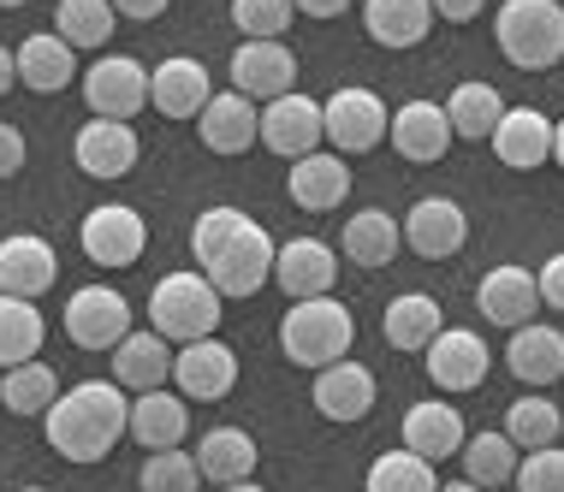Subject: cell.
Segmentation results:
<instances>
[{
    "label": "cell",
    "instance_id": "obj_1",
    "mask_svg": "<svg viewBox=\"0 0 564 492\" xmlns=\"http://www.w3.org/2000/svg\"><path fill=\"white\" fill-rule=\"evenodd\" d=\"M191 250L203 261V280L220 297H250L273 280V238L238 208H203L191 226Z\"/></svg>",
    "mask_w": 564,
    "mask_h": 492
},
{
    "label": "cell",
    "instance_id": "obj_2",
    "mask_svg": "<svg viewBox=\"0 0 564 492\" xmlns=\"http://www.w3.org/2000/svg\"><path fill=\"white\" fill-rule=\"evenodd\" d=\"M126 415H131V397L108 386V380H84V386L59 392L48 404V445L66 463H101L119 439H126Z\"/></svg>",
    "mask_w": 564,
    "mask_h": 492
},
{
    "label": "cell",
    "instance_id": "obj_3",
    "mask_svg": "<svg viewBox=\"0 0 564 492\" xmlns=\"http://www.w3.org/2000/svg\"><path fill=\"white\" fill-rule=\"evenodd\" d=\"M350 338H357V320H350V309L333 297H303L280 320V350L297 368H315V374H322L327 362H345Z\"/></svg>",
    "mask_w": 564,
    "mask_h": 492
},
{
    "label": "cell",
    "instance_id": "obj_4",
    "mask_svg": "<svg viewBox=\"0 0 564 492\" xmlns=\"http://www.w3.org/2000/svg\"><path fill=\"white\" fill-rule=\"evenodd\" d=\"M494 30H499V54L517 72H546L564 59V7L558 0H506Z\"/></svg>",
    "mask_w": 564,
    "mask_h": 492
},
{
    "label": "cell",
    "instance_id": "obj_5",
    "mask_svg": "<svg viewBox=\"0 0 564 492\" xmlns=\"http://www.w3.org/2000/svg\"><path fill=\"white\" fill-rule=\"evenodd\" d=\"M149 320H155V332L166 338V345L215 338V327H220V291L208 285L196 267L166 273V280L155 285V297H149Z\"/></svg>",
    "mask_w": 564,
    "mask_h": 492
},
{
    "label": "cell",
    "instance_id": "obj_6",
    "mask_svg": "<svg viewBox=\"0 0 564 492\" xmlns=\"http://www.w3.org/2000/svg\"><path fill=\"white\" fill-rule=\"evenodd\" d=\"M322 136L333 143V155H362L387 136V107H380L375 89L345 84L322 101Z\"/></svg>",
    "mask_w": 564,
    "mask_h": 492
},
{
    "label": "cell",
    "instance_id": "obj_7",
    "mask_svg": "<svg viewBox=\"0 0 564 492\" xmlns=\"http://www.w3.org/2000/svg\"><path fill=\"white\" fill-rule=\"evenodd\" d=\"M84 101L96 119H119L131 125V113L149 107V72L131 54H101L96 66H84Z\"/></svg>",
    "mask_w": 564,
    "mask_h": 492
},
{
    "label": "cell",
    "instance_id": "obj_8",
    "mask_svg": "<svg viewBox=\"0 0 564 492\" xmlns=\"http://www.w3.org/2000/svg\"><path fill=\"white\" fill-rule=\"evenodd\" d=\"M256 143H268L280 161H303L322 149V101L310 96H273L262 113H256Z\"/></svg>",
    "mask_w": 564,
    "mask_h": 492
},
{
    "label": "cell",
    "instance_id": "obj_9",
    "mask_svg": "<svg viewBox=\"0 0 564 492\" xmlns=\"http://www.w3.org/2000/svg\"><path fill=\"white\" fill-rule=\"evenodd\" d=\"M78 243H84V255L96 261V267H131V261L143 255V243H149V226H143V214H137V208L108 203V208H89L84 214Z\"/></svg>",
    "mask_w": 564,
    "mask_h": 492
},
{
    "label": "cell",
    "instance_id": "obj_10",
    "mask_svg": "<svg viewBox=\"0 0 564 492\" xmlns=\"http://www.w3.org/2000/svg\"><path fill=\"white\" fill-rule=\"evenodd\" d=\"M66 332H72V345H84V350H113L119 338L131 332V303L119 297L113 285H84V291H72V303H66Z\"/></svg>",
    "mask_w": 564,
    "mask_h": 492
},
{
    "label": "cell",
    "instance_id": "obj_11",
    "mask_svg": "<svg viewBox=\"0 0 564 492\" xmlns=\"http://www.w3.org/2000/svg\"><path fill=\"white\" fill-rule=\"evenodd\" d=\"M173 386H178V397H196V404H220V397L238 386L232 345H220V338H196V345L173 350Z\"/></svg>",
    "mask_w": 564,
    "mask_h": 492
},
{
    "label": "cell",
    "instance_id": "obj_12",
    "mask_svg": "<svg viewBox=\"0 0 564 492\" xmlns=\"http://www.w3.org/2000/svg\"><path fill=\"white\" fill-rule=\"evenodd\" d=\"M54 280H59V255L48 238H36V232L0 238V297L36 303L42 291H54Z\"/></svg>",
    "mask_w": 564,
    "mask_h": 492
},
{
    "label": "cell",
    "instance_id": "obj_13",
    "mask_svg": "<svg viewBox=\"0 0 564 492\" xmlns=\"http://www.w3.org/2000/svg\"><path fill=\"white\" fill-rule=\"evenodd\" d=\"M422 362H429V380L440 392H476L487 380V345L469 327H440L434 345L422 350Z\"/></svg>",
    "mask_w": 564,
    "mask_h": 492
},
{
    "label": "cell",
    "instance_id": "obj_14",
    "mask_svg": "<svg viewBox=\"0 0 564 492\" xmlns=\"http://www.w3.org/2000/svg\"><path fill=\"white\" fill-rule=\"evenodd\" d=\"M399 238H404V243H410V250H416L422 261H446V255L464 250L469 220H464V208H457L452 196H422V203L404 214Z\"/></svg>",
    "mask_w": 564,
    "mask_h": 492
},
{
    "label": "cell",
    "instance_id": "obj_15",
    "mask_svg": "<svg viewBox=\"0 0 564 492\" xmlns=\"http://www.w3.org/2000/svg\"><path fill=\"white\" fill-rule=\"evenodd\" d=\"M297 78V54L285 42H238L232 54V89L250 101H273V96H292Z\"/></svg>",
    "mask_w": 564,
    "mask_h": 492
},
{
    "label": "cell",
    "instance_id": "obj_16",
    "mask_svg": "<svg viewBox=\"0 0 564 492\" xmlns=\"http://www.w3.org/2000/svg\"><path fill=\"white\" fill-rule=\"evenodd\" d=\"M166 380H173V345H166V338L149 327V332H126L113 345V386L119 392H161Z\"/></svg>",
    "mask_w": 564,
    "mask_h": 492
},
{
    "label": "cell",
    "instance_id": "obj_17",
    "mask_svg": "<svg viewBox=\"0 0 564 492\" xmlns=\"http://www.w3.org/2000/svg\"><path fill=\"white\" fill-rule=\"evenodd\" d=\"M333 273H339V255L322 238H292L285 250H273V280H280V291L292 303L333 297Z\"/></svg>",
    "mask_w": 564,
    "mask_h": 492
},
{
    "label": "cell",
    "instance_id": "obj_18",
    "mask_svg": "<svg viewBox=\"0 0 564 492\" xmlns=\"http://www.w3.org/2000/svg\"><path fill=\"white\" fill-rule=\"evenodd\" d=\"M208 96H215L208 89V66L191 54H173L149 72V101H155L161 119H196L208 107Z\"/></svg>",
    "mask_w": 564,
    "mask_h": 492
},
{
    "label": "cell",
    "instance_id": "obj_19",
    "mask_svg": "<svg viewBox=\"0 0 564 492\" xmlns=\"http://www.w3.org/2000/svg\"><path fill=\"white\" fill-rule=\"evenodd\" d=\"M487 143H494V155L506 161V166H517V173H535V166L553 161V119L535 113V107H506Z\"/></svg>",
    "mask_w": 564,
    "mask_h": 492
},
{
    "label": "cell",
    "instance_id": "obj_20",
    "mask_svg": "<svg viewBox=\"0 0 564 492\" xmlns=\"http://www.w3.org/2000/svg\"><path fill=\"white\" fill-rule=\"evenodd\" d=\"M464 415L440 397H422V404L404 409V451L422 457V463H446V457L464 451Z\"/></svg>",
    "mask_w": 564,
    "mask_h": 492
},
{
    "label": "cell",
    "instance_id": "obj_21",
    "mask_svg": "<svg viewBox=\"0 0 564 492\" xmlns=\"http://www.w3.org/2000/svg\"><path fill=\"white\" fill-rule=\"evenodd\" d=\"M392 149L410 161V166H434L446 161V143H452V125H446V107L440 101H404L399 113H392Z\"/></svg>",
    "mask_w": 564,
    "mask_h": 492
},
{
    "label": "cell",
    "instance_id": "obj_22",
    "mask_svg": "<svg viewBox=\"0 0 564 492\" xmlns=\"http://www.w3.org/2000/svg\"><path fill=\"white\" fill-rule=\"evenodd\" d=\"M72 161H78L89 178H126L137 166V131L119 125V119H89V125L72 136Z\"/></svg>",
    "mask_w": 564,
    "mask_h": 492
},
{
    "label": "cell",
    "instance_id": "obj_23",
    "mask_svg": "<svg viewBox=\"0 0 564 492\" xmlns=\"http://www.w3.org/2000/svg\"><path fill=\"white\" fill-rule=\"evenodd\" d=\"M315 409L327 415V422H362V415L375 409V374L362 362H327L322 374H315Z\"/></svg>",
    "mask_w": 564,
    "mask_h": 492
},
{
    "label": "cell",
    "instance_id": "obj_24",
    "mask_svg": "<svg viewBox=\"0 0 564 492\" xmlns=\"http://www.w3.org/2000/svg\"><path fill=\"white\" fill-rule=\"evenodd\" d=\"M476 303H481V315L494 320V327H506V332L529 327V320H535V309H541L535 273H529V267H494V273L481 280Z\"/></svg>",
    "mask_w": 564,
    "mask_h": 492
},
{
    "label": "cell",
    "instance_id": "obj_25",
    "mask_svg": "<svg viewBox=\"0 0 564 492\" xmlns=\"http://www.w3.org/2000/svg\"><path fill=\"white\" fill-rule=\"evenodd\" d=\"M185 427H191V404H185V397H173V392L131 397L126 434L143 445V451H173V445H185Z\"/></svg>",
    "mask_w": 564,
    "mask_h": 492
},
{
    "label": "cell",
    "instance_id": "obj_26",
    "mask_svg": "<svg viewBox=\"0 0 564 492\" xmlns=\"http://www.w3.org/2000/svg\"><path fill=\"white\" fill-rule=\"evenodd\" d=\"M345 196H350V166L333 149H315V155L292 161V203L303 214H333Z\"/></svg>",
    "mask_w": 564,
    "mask_h": 492
},
{
    "label": "cell",
    "instance_id": "obj_27",
    "mask_svg": "<svg viewBox=\"0 0 564 492\" xmlns=\"http://www.w3.org/2000/svg\"><path fill=\"white\" fill-rule=\"evenodd\" d=\"M506 368L523 380V386H553V380L564 374V332L541 327V320L517 327L511 345H506Z\"/></svg>",
    "mask_w": 564,
    "mask_h": 492
},
{
    "label": "cell",
    "instance_id": "obj_28",
    "mask_svg": "<svg viewBox=\"0 0 564 492\" xmlns=\"http://www.w3.org/2000/svg\"><path fill=\"white\" fill-rule=\"evenodd\" d=\"M12 66H19V84L36 89V96H54V89H66L72 78H78V54L66 48L59 36H24L19 48H12Z\"/></svg>",
    "mask_w": 564,
    "mask_h": 492
},
{
    "label": "cell",
    "instance_id": "obj_29",
    "mask_svg": "<svg viewBox=\"0 0 564 492\" xmlns=\"http://www.w3.org/2000/svg\"><path fill=\"white\" fill-rule=\"evenodd\" d=\"M196 131L215 155H243L256 143V101L226 89V96H208V107L196 113Z\"/></svg>",
    "mask_w": 564,
    "mask_h": 492
},
{
    "label": "cell",
    "instance_id": "obj_30",
    "mask_svg": "<svg viewBox=\"0 0 564 492\" xmlns=\"http://www.w3.org/2000/svg\"><path fill=\"white\" fill-rule=\"evenodd\" d=\"M434 24L429 0H362V30L380 48H416Z\"/></svg>",
    "mask_w": 564,
    "mask_h": 492
},
{
    "label": "cell",
    "instance_id": "obj_31",
    "mask_svg": "<svg viewBox=\"0 0 564 492\" xmlns=\"http://www.w3.org/2000/svg\"><path fill=\"white\" fill-rule=\"evenodd\" d=\"M196 474L215 486H238L256 474V439L243 434V427H215V434H203L196 445Z\"/></svg>",
    "mask_w": 564,
    "mask_h": 492
},
{
    "label": "cell",
    "instance_id": "obj_32",
    "mask_svg": "<svg viewBox=\"0 0 564 492\" xmlns=\"http://www.w3.org/2000/svg\"><path fill=\"white\" fill-rule=\"evenodd\" d=\"M392 350H429L440 332V303L422 297V291H404V297L387 303V320H380Z\"/></svg>",
    "mask_w": 564,
    "mask_h": 492
},
{
    "label": "cell",
    "instance_id": "obj_33",
    "mask_svg": "<svg viewBox=\"0 0 564 492\" xmlns=\"http://www.w3.org/2000/svg\"><path fill=\"white\" fill-rule=\"evenodd\" d=\"M113 30H119L113 0H59V12H54V36L66 42L72 54L78 48H108Z\"/></svg>",
    "mask_w": 564,
    "mask_h": 492
},
{
    "label": "cell",
    "instance_id": "obj_34",
    "mask_svg": "<svg viewBox=\"0 0 564 492\" xmlns=\"http://www.w3.org/2000/svg\"><path fill=\"white\" fill-rule=\"evenodd\" d=\"M42 338H48V320H42L36 303H24V297H0V368L36 362Z\"/></svg>",
    "mask_w": 564,
    "mask_h": 492
},
{
    "label": "cell",
    "instance_id": "obj_35",
    "mask_svg": "<svg viewBox=\"0 0 564 492\" xmlns=\"http://www.w3.org/2000/svg\"><path fill=\"white\" fill-rule=\"evenodd\" d=\"M440 107H446L452 136H469V143L494 136L499 113H506V101H499V89H494V84H457V89H452V101H440Z\"/></svg>",
    "mask_w": 564,
    "mask_h": 492
},
{
    "label": "cell",
    "instance_id": "obj_36",
    "mask_svg": "<svg viewBox=\"0 0 564 492\" xmlns=\"http://www.w3.org/2000/svg\"><path fill=\"white\" fill-rule=\"evenodd\" d=\"M399 220L392 214H380V208H369V214H350L345 220V255L357 261V267H387L392 255H399Z\"/></svg>",
    "mask_w": 564,
    "mask_h": 492
},
{
    "label": "cell",
    "instance_id": "obj_37",
    "mask_svg": "<svg viewBox=\"0 0 564 492\" xmlns=\"http://www.w3.org/2000/svg\"><path fill=\"white\" fill-rule=\"evenodd\" d=\"M59 397V380L48 362H19L7 368V380H0V404L12 415H48V404Z\"/></svg>",
    "mask_w": 564,
    "mask_h": 492
},
{
    "label": "cell",
    "instance_id": "obj_38",
    "mask_svg": "<svg viewBox=\"0 0 564 492\" xmlns=\"http://www.w3.org/2000/svg\"><path fill=\"white\" fill-rule=\"evenodd\" d=\"M464 481L469 486H506L511 481V469H517V445L506 434H476V439H464Z\"/></svg>",
    "mask_w": 564,
    "mask_h": 492
},
{
    "label": "cell",
    "instance_id": "obj_39",
    "mask_svg": "<svg viewBox=\"0 0 564 492\" xmlns=\"http://www.w3.org/2000/svg\"><path fill=\"white\" fill-rule=\"evenodd\" d=\"M564 427V415L553 397H517V404L506 409V439L517 445V451H541V445H553Z\"/></svg>",
    "mask_w": 564,
    "mask_h": 492
},
{
    "label": "cell",
    "instance_id": "obj_40",
    "mask_svg": "<svg viewBox=\"0 0 564 492\" xmlns=\"http://www.w3.org/2000/svg\"><path fill=\"white\" fill-rule=\"evenodd\" d=\"M362 492H440V481H434V463H422V457H410V451H387L369 463Z\"/></svg>",
    "mask_w": 564,
    "mask_h": 492
},
{
    "label": "cell",
    "instance_id": "obj_41",
    "mask_svg": "<svg viewBox=\"0 0 564 492\" xmlns=\"http://www.w3.org/2000/svg\"><path fill=\"white\" fill-rule=\"evenodd\" d=\"M196 481H203V474H196V457H185L178 445L173 451H149L143 469H137V486L143 492H196Z\"/></svg>",
    "mask_w": 564,
    "mask_h": 492
},
{
    "label": "cell",
    "instance_id": "obj_42",
    "mask_svg": "<svg viewBox=\"0 0 564 492\" xmlns=\"http://www.w3.org/2000/svg\"><path fill=\"white\" fill-rule=\"evenodd\" d=\"M232 24L243 42H280L292 30V0H232Z\"/></svg>",
    "mask_w": 564,
    "mask_h": 492
},
{
    "label": "cell",
    "instance_id": "obj_43",
    "mask_svg": "<svg viewBox=\"0 0 564 492\" xmlns=\"http://www.w3.org/2000/svg\"><path fill=\"white\" fill-rule=\"evenodd\" d=\"M517 492H564V451L558 445H541V451H529L523 463L511 469Z\"/></svg>",
    "mask_w": 564,
    "mask_h": 492
},
{
    "label": "cell",
    "instance_id": "obj_44",
    "mask_svg": "<svg viewBox=\"0 0 564 492\" xmlns=\"http://www.w3.org/2000/svg\"><path fill=\"white\" fill-rule=\"evenodd\" d=\"M535 291H541V309H558V315H564V255H553V261L535 273Z\"/></svg>",
    "mask_w": 564,
    "mask_h": 492
},
{
    "label": "cell",
    "instance_id": "obj_45",
    "mask_svg": "<svg viewBox=\"0 0 564 492\" xmlns=\"http://www.w3.org/2000/svg\"><path fill=\"white\" fill-rule=\"evenodd\" d=\"M24 173V131L0 119V178H19Z\"/></svg>",
    "mask_w": 564,
    "mask_h": 492
},
{
    "label": "cell",
    "instance_id": "obj_46",
    "mask_svg": "<svg viewBox=\"0 0 564 492\" xmlns=\"http://www.w3.org/2000/svg\"><path fill=\"white\" fill-rule=\"evenodd\" d=\"M429 7L440 12V19H452V24H469V19H481L487 0H429Z\"/></svg>",
    "mask_w": 564,
    "mask_h": 492
},
{
    "label": "cell",
    "instance_id": "obj_47",
    "mask_svg": "<svg viewBox=\"0 0 564 492\" xmlns=\"http://www.w3.org/2000/svg\"><path fill=\"white\" fill-rule=\"evenodd\" d=\"M166 7H173V0H113L119 19H161Z\"/></svg>",
    "mask_w": 564,
    "mask_h": 492
},
{
    "label": "cell",
    "instance_id": "obj_48",
    "mask_svg": "<svg viewBox=\"0 0 564 492\" xmlns=\"http://www.w3.org/2000/svg\"><path fill=\"white\" fill-rule=\"evenodd\" d=\"M350 0H292V12H310V19H339Z\"/></svg>",
    "mask_w": 564,
    "mask_h": 492
},
{
    "label": "cell",
    "instance_id": "obj_49",
    "mask_svg": "<svg viewBox=\"0 0 564 492\" xmlns=\"http://www.w3.org/2000/svg\"><path fill=\"white\" fill-rule=\"evenodd\" d=\"M12 84H19V66H12V54L7 48H0V96H7V89Z\"/></svg>",
    "mask_w": 564,
    "mask_h": 492
},
{
    "label": "cell",
    "instance_id": "obj_50",
    "mask_svg": "<svg viewBox=\"0 0 564 492\" xmlns=\"http://www.w3.org/2000/svg\"><path fill=\"white\" fill-rule=\"evenodd\" d=\"M553 161L564 166V119H558V125H553Z\"/></svg>",
    "mask_w": 564,
    "mask_h": 492
},
{
    "label": "cell",
    "instance_id": "obj_51",
    "mask_svg": "<svg viewBox=\"0 0 564 492\" xmlns=\"http://www.w3.org/2000/svg\"><path fill=\"white\" fill-rule=\"evenodd\" d=\"M440 492H481V486H469V481H452V486H440Z\"/></svg>",
    "mask_w": 564,
    "mask_h": 492
},
{
    "label": "cell",
    "instance_id": "obj_52",
    "mask_svg": "<svg viewBox=\"0 0 564 492\" xmlns=\"http://www.w3.org/2000/svg\"><path fill=\"white\" fill-rule=\"evenodd\" d=\"M220 492H262V486H256V481H238V486H220Z\"/></svg>",
    "mask_w": 564,
    "mask_h": 492
},
{
    "label": "cell",
    "instance_id": "obj_53",
    "mask_svg": "<svg viewBox=\"0 0 564 492\" xmlns=\"http://www.w3.org/2000/svg\"><path fill=\"white\" fill-rule=\"evenodd\" d=\"M0 7H24V0H0Z\"/></svg>",
    "mask_w": 564,
    "mask_h": 492
},
{
    "label": "cell",
    "instance_id": "obj_54",
    "mask_svg": "<svg viewBox=\"0 0 564 492\" xmlns=\"http://www.w3.org/2000/svg\"><path fill=\"white\" fill-rule=\"evenodd\" d=\"M24 492H48V486H24Z\"/></svg>",
    "mask_w": 564,
    "mask_h": 492
}]
</instances>
